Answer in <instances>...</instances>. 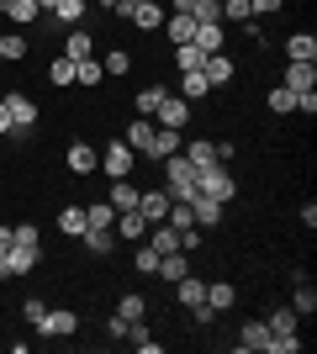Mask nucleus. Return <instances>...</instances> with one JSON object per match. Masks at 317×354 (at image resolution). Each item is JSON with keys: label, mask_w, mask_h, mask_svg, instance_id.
<instances>
[{"label": "nucleus", "mask_w": 317, "mask_h": 354, "mask_svg": "<svg viewBox=\"0 0 317 354\" xmlns=\"http://www.w3.org/2000/svg\"><path fill=\"white\" fill-rule=\"evenodd\" d=\"M206 301L217 312H227L233 301H238V286H233V281H206Z\"/></svg>", "instance_id": "obj_28"}, {"label": "nucleus", "mask_w": 317, "mask_h": 354, "mask_svg": "<svg viewBox=\"0 0 317 354\" xmlns=\"http://www.w3.org/2000/svg\"><path fill=\"white\" fill-rule=\"evenodd\" d=\"M153 275L175 286L180 275H191V254H185V249H175V254H159V270H153Z\"/></svg>", "instance_id": "obj_17"}, {"label": "nucleus", "mask_w": 317, "mask_h": 354, "mask_svg": "<svg viewBox=\"0 0 317 354\" xmlns=\"http://www.w3.org/2000/svg\"><path fill=\"white\" fill-rule=\"evenodd\" d=\"M196 191L211 196V201H233L238 196V180H233V169H222V164H211V169H196Z\"/></svg>", "instance_id": "obj_1"}, {"label": "nucleus", "mask_w": 317, "mask_h": 354, "mask_svg": "<svg viewBox=\"0 0 317 354\" xmlns=\"http://www.w3.org/2000/svg\"><path fill=\"white\" fill-rule=\"evenodd\" d=\"M133 164H137L133 148H127V143H111V148L101 153V175H106V180H127V175H133Z\"/></svg>", "instance_id": "obj_6"}, {"label": "nucleus", "mask_w": 317, "mask_h": 354, "mask_svg": "<svg viewBox=\"0 0 317 354\" xmlns=\"http://www.w3.org/2000/svg\"><path fill=\"white\" fill-rule=\"evenodd\" d=\"M201 64H206V53L196 43H175V69H201Z\"/></svg>", "instance_id": "obj_36"}, {"label": "nucleus", "mask_w": 317, "mask_h": 354, "mask_svg": "<svg viewBox=\"0 0 317 354\" xmlns=\"http://www.w3.org/2000/svg\"><path fill=\"white\" fill-rule=\"evenodd\" d=\"M169 90L164 85H143L137 90V117H153V111H159V101H164Z\"/></svg>", "instance_id": "obj_34"}, {"label": "nucleus", "mask_w": 317, "mask_h": 354, "mask_svg": "<svg viewBox=\"0 0 317 354\" xmlns=\"http://www.w3.org/2000/svg\"><path fill=\"white\" fill-rule=\"evenodd\" d=\"M101 80H106V69L95 59H79L75 64V85H101Z\"/></svg>", "instance_id": "obj_38"}, {"label": "nucleus", "mask_w": 317, "mask_h": 354, "mask_svg": "<svg viewBox=\"0 0 317 354\" xmlns=\"http://www.w3.org/2000/svg\"><path fill=\"white\" fill-rule=\"evenodd\" d=\"M127 328H133V323H122L117 312H111V317H106V339H127Z\"/></svg>", "instance_id": "obj_49"}, {"label": "nucleus", "mask_w": 317, "mask_h": 354, "mask_svg": "<svg viewBox=\"0 0 317 354\" xmlns=\"http://www.w3.org/2000/svg\"><path fill=\"white\" fill-rule=\"evenodd\" d=\"M37 333H43V339H75V333H79V312H69V307H48V312H43V323H37Z\"/></svg>", "instance_id": "obj_4"}, {"label": "nucleus", "mask_w": 317, "mask_h": 354, "mask_svg": "<svg viewBox=\"0 0 317 354\" xmlns=\"http://www.w3.org/2000/svg\"><path fill=\"white\" fill-rule=\"evenodd\" d=\"M85 11H90V0H59V6H53V21H64V27H79V21H85Z\"/></svg>", "instance_id": "obj_26"}, {"label": "nucleus", "mask_w": 317, "mask_h": 354, "mask_svg": "<svg viewBox=\"0 0 317 354\" xmlns=\"http://www.w3.org/2000/svg\"><path fill=\"white\" fill-rule=\"evenodd\" d=\"M0 133H11V122H6V95H0Z\"/></svg>", "instance_id": "obj_54"}, {"label": "nucleus", "mask_w": 317, "mask_h": 354, "mask_svg": "<svg viewBox=\"0 0 317 354\" xmlns=\"http://www.w3.org/2000/svg\"><path fill=\"white\" fill-rule=\"evenodd\" d=\"M191 212H196V227L211 233V227H222V201H211V196H191Z\"/></svg>", "instance_id": "obj_13"}, {"label": "nucleus", "mask_w": 317, "mask_h": 354, "mask_svg": "<svg viewBox=\"0 0 317 354\" xmlns=\"http://www.w3.org/2000/svg\"><path fill=\"white\" fill-rule=\"evenodd\" d=\"M6 16H11V27H32L37 21V0H6Z\"/></svg>", "instance_id": "obj_29"}, {"label": "nucleus", "mask_w": 317, "mask_h": 354, "mask_svg": "<svg viewBox=\"0 0 317 354\" xmlns=\"http://www.w3.org/2000/svg\"><path fill=\"white\" fill-rule=\"evenodd\" d=\"M43 312H48V301H43V296H27V301H21V317H27L32 328L43 323Z\"/></svg>", "instance_id": "obj_45"}, {"label": "nucleus", "mask_w": 317, "mask_h": 354, "mask_svg": "<svg viewBox=\"0 0 317 354\" xmlns=\"http://www.w3.org/2000/svg\"><path fill=\"white\" fill-rule=\"evenodd\" d=\"M133 265H137V275H153V270H159V254H153V243H148V238H143V243H137V254H133Z\"/></svg>", "instance_id": "obj_41"}, {"label": "nucleus", "mask_w": 317, "mask_h": 354, "mask_svg": "<svg viewBox=\"0 0 317 354\" xmlns=\"http://www.w3.org/2000/svg\"><path fill=\"white\" fill-rule=\"evenodd\" d=\"M191 16L196 21H222V0H191Z\"/></svg>", "instance_id": "obj_43"}, {"label": "nucleus", "mask_w": 317, "mask_h": 354, "mask_svg": "<svg viewBox=\"0 0 317 354\" xmlns=\"http://www.w3.org/2000/svg\"><path fill=\"white\" fill-rule=\"evenodd\" d=\"M153 127H159L153 117H137L133 127H127V138H122V143L133 148V153H143V148H148V138H153Z\"/></svg>", "instance_id": "obj_27"}, {"label": "nucleus", "mask_w": 317, "mask_h": 354, "mask_svg": "<svg viewBox=\"0 0 317 354\" xmlns=\"http://www.w3.org/2000/svg\"><path fill=\"white\" fill-rule=\"evenodd\" d=\"M175 301L191 312L196 301H206V281H201V275H180V281H175Z\"/></svg>", "instance_id": "obj_20"}, {"label": "nucleus", "mask_w": 317, "mask_h": 354, "mask_svg": "<svg viewBox=\"0 0 317 354\" xmlns=\"http://www.w3.org/2000/svg\"><path fill=\"white\" fill-rule=\"evenodd\" d=\"M233 349H243V354H270V328H265V317H249V323L238 328Z\"/></svg>", "instance_id": "obj_7"}, {"label": "nucleus", "mask_w": 317, "mask_h": 354, "mask_svg": "<svg viewBox=\"0 0 317 354\" xmlns=\"http://www.w3.org/2000/svg\"><path fill=\"white\" fill-rule=\"evenodd\" d=\"M59 233L64 238H79V233H85V207H64L59 212Z\"/></svg>", "instance_id": "obj_33"}, {"label": "nucleus", "mask_w": 317, "mask_h": 354, "mask_svg": "<svg viewBox=\"0 0 317 354\" xmlns=\"http://www.w3.org/2000/svg\"><path fill=\"white\" fill-rule=\"evenodd\" d=\"M111 207H117V212H133V207H137V185H133V175H127V180H111Z\"/></svg>", "instance_id": "obj_30"}, {"label": "nucleus", "mask_w": 317, "mask_h": 354, "mask_svg": "<svg viewBox=\"0 0 317 354\" xmlns=\"http://www.w3.org/2000/svg\"><path fill=\"white\" fill-rule=\"evenodd\" d=\"M280 6H286V0H249V11H254V16H275Z\"/></svg>", "instance_id": "obj_50"}, {"label": "nucleus", "mask_w": 317, "mask_h": 354, "mask_svg": "<svg viewBox=\"0 0 317 354\" xmlns=\"http://www.w3.org/2000/svg\"><path fill=\"white\" fill-rule=\"evenodd\" d=\"M164 0H133V11H127V21H133L137 32H164Z\"/></svg>", "instance_id": "obj_5"}, {"label": "nucleus", "mask_w": 317, "mask_h": 354, "mask_svg": "<svg viewBox=\"0 0 317 354\" xmlns=\"http://www.w3.org/2000/svg\"><path fill=\"white\" fill-rule=\"evenodd\" d=\"M164 37H169V43H191V37H196V16L169 11V16H164Z\"/></svg>", "instance_id": "obj_24"}, {"label": "nucleus", "mask_w": 317, "mask_h": 354, "mask_svg": "<svg viewBox=\"0 0 317 354\" xmlns=\"http://www.w3.org/2000/svg\"><path fill=\"white\" fill-rule=\"evenodd\" d=\"M0 249H11V227L6 222H0Z\"/></svg>", "instance_id": "obj_53"}, {"label": "nucleus", "mask_w": 317, "mask_h": 354, "mask_svg": "<svg viewBox=\"0 0 317 354\" xmlns=\"http://www.w3.org/2000/svg\"><path fill=\"white\" fill-rule=\"evenodd\" d=\"M11 243H27V249H43V233H37V222H16V227H11Z\"/></svg>", "instance_id": "obj_40"}, {"label": "nucleus", "mask_w": 317, "mask_h": 354, "mask_svg": "<svg viewBox=\"0 0 317 354\" xmlns=\"http://www.w3.org/2000/svg\"><path fill=\"white\" fill-rule=\"evenodd\" d=\"M64 164H69V175L90 180L95 169H101V153H95V143H69V153H64Z\"/></svg>", "instance_id": "obj_8"}, {"label": "nucleus", "mask_w": 317, "mask_h": 354, "mask_svg": "<svg viewBox=\"0 0 317 354\" xmlns=\"http://www.w3.org/2000/svg\"><path fill=\"white\" fill-rule=\"evenodd\" d=\"M153 122L180 133L185 122H191V101H185V95H164V101H159V111H153Z\"/></svg>", "instance_id": "obj_9"}, {"label": "nucleus", "mask_w": 317, "mask_h": 354, "mask_svg": "<svg viewBox=\"0 0 317 354\" xmlns=\"http://www.w3.org/2000/svg\"><path fill=\"white\" fill-rule=\"evenodd\" d=\"M270 354H302V333H291V339H270Z\"/></svg>", "instance_id": "obj_47"}, {"label": "nucleus", "mask_w": 317, "mask_h": 354, "mask_svg": "<svg viewBox=\"0 0 317 354\" xmlns=\"http://www.w3.org/2000/svg\"><path fill=\"white\" fill-rule=\"evenodd\" d=\"M249 0H222V21H249Z\"/></svg>", "instance_id": "obj_46"}, {"label": "nucleus", "mask_w": 317, "mask_h": 354, "mask_svg": "<svg viewBox=\"0 0 317 354\" xmlns=\"http://www.w3.org/2000/svg\"><path fill=\"white\" fill-rule=\"evenodd\" d=\"M265 328H270V339H291V333H302V317L291 307H275L270 317H265Z\"/></svg>", "instance_id": "obj_19"}, {"label": "nucleus", "mask_w": 317, "mask_h": 354, "mask_svg": "<svg viewBox=\"0 0 317 354\" xmlns=\"http://www.w3.org/2000/svg\"><path fill=\"white\" fill-rule=\"evenodd\" d=\"M43 259V249H27V243H11V249H0V281H16V275H32Z\"/></svg>", "instance_id": "obj_3"}, {"label": "nucleus", "mask_w": 317, "mask_h": 354, "mask_svg": "<svg viewBox=\"0 0 317 354\" xmlns=\"http://www.w3.org/2000/svg\"><path fill=\"white\" fill-rule=\"evenodd\" d=\"M296 111H307V117H312V111H317V90H302V95H296Z\"/></svg>", "instance_id": "obj_51"}, {"label": "nucleus", "mask_w": 317, "mask_h": 354, "mask_svg": "<svg viewBox=\"0 0 317 354\" xmlns=\"http://www.w3.org/2000/svg\"><path fill=\"white\" fill-rule=\"evenodd\" d=\"M101 69L111 74V80H122V74L133 69V59H127V53H122V48H111V53H106V59H101Z\"/></svg>", "instance_id": "obj_42"}, {"label": "nucleus", "mask_w": 317, "mask_h": 354, "mask_svg": "<svg viewBox=\"0 0 317 354\" xmlns=\"http://www.w3.org/2000/svg\"><path fill=\"white\" fill-rule=\"evenodd\" d=\"M270 111H275V117H291V111H296V90L270 85Z\"/></svg>", "instance_id": "obj_35"}, {"label": "nucleus", "mask_w": 317, "mask_h": 354, "mask_svg": "<svg viewBox=\"0 0 317 354\" xmlns=\"http://www.w3.org/2000/svg\"><path fill=\"white\" fill-rule=\"evenodd\" d=\"M238 159V143H217V164H233Z\"/></svg>", "instance_id": "obj_52"}, {"label": "nucleus", "mask_w": 317, "mask_h": 354, "mask_svg": "<svg viewBox=\"0 0 317 354\" xmlns=\"http://www.w3.org/2000/svg\"><path fill=\"white\" fill-rule=\"evenodd\" d=\"M291 312L296 317H312L317 312V286L312 281H291Z\"/></svg>", "instance_id": "obj_21"}, {"label": "nucleus", "mask_w": 317, "mask_h": 354, "mask_svg": "<svg viewBox=\"0 0 317 354\" xmlns=\"http://www.w3.org/2000/svg\"><path fill=\"white\" fill-rule=\"evenodd\" d=\"M48 85H75V59H53L48 64Z\"/></svg>", "instance_id": "obj_39"}, {"label": "nucleus", "mask_w": 317, "mask_h": 354, "mask_svg": "<svg viewBox=\"0 0 317 354\" xmlns=\"http://www.w3.org/2000/svg\"><path fill=\"white\" fill-rule=\"evenodd\" d=\"M117 317H122V323H143V317H148V301H143V296H122V301H117Z\"/></svg>", "instance_id": "obj_32"}, {"label": "nucleus", "mask_w": 317, "mask_h": 354, "mask_svg": "<svg viewBox=\"0 0 317 354\" xmlns=\"http://www.w3.org/2000/svg\"><path fill=\"white\" fill-rule=\"evenodd\" d=\"M217 317H222V312L211 307V301H196V307H191V323H196V328H211Z\"/></svg>", "instance_id": "obj_44"}, {"label": "nucleus", "mask_w": 317, "mask_h": 354, "mask_svg": "<svg viewBox=\"0 0 317 354\" xmlns=\"http://www.w3.org/2000/svg\"><path fill=\"white\" fill-rule=\"evenodd\" d=\"M286 64H317V37L312 32H291L286 37Z\"/></svg>", "instance_id": "obj_15"}, {"label": "nucleus", "mask_w": 317, "mask_h": 354, "mask_svg": "<svg viewBox=\"0 0 317 354\" xmlns=\"http://www.w3.org/2000/svg\"><path fill=\"white\" fill-rule=\"evenodd\" d=\"M191 43L201 48V53H222V43H227V21H196V37Z\"/></svg>", "instance_id": "obj_12"}, {"label": "nucleus", "mask_w": 317, "mask_h": 354, "mask_svg": "<svg viewBox=\"0 0 317 354\" xmlns=\"http://www.w3.org/2000/svg\"><path fill=\"white\" fill-rule=\"evenodd\" d=\"M286 90H317V64H286V80H280Z\"/></svg>", "instance_id": "obj_22"}, {"label": "nucleus", "mask_w": 317, "mask_h": 354, "mask_svg": "<svg viewBox=\"0 0 317 354\" xmlns=\"http://www.w3.org/2000/svg\"><path fill=\"white\" fill-rule=\"evenodd\" d=\"M64 59H95V37L85 27H69V37H64Z\"/></svg>", "instance_id": "obj_18"}, {"label": "nucleus", "mask_w": 317, "mask_h": 354, "mask_svg": "<svg viewBox=\"0 0 317 354\" xmlns=\"http://www.w3.org/2000/svg\"><path fill=\"white\" fill-rule=\"evenodd\" d=\"M0 64H6V59H0Z\"/></svg>", "instance_id": "obj_55"}, {"label": "nucleus", "mask_w": 317, "mask_h": 354, "mask_svg": "<svg viewBox=\"0 0 317 354\" xmlns=\"http://www.w3.org/2000/svg\"><path fill=\"white\" fill-rule=\"evenodd\" d=\"M185 159L196 164V169H211V164H217V143H211V138H191V143L180 148Z\"/></svg>", "instance_id": "obj_25"}, {"label": "nucleus", "mask_w": 317, "mask_h": 354, "mask_svg": "<svg viewBox=\"0 0 317 354\" xmlns=\"http://www.w3.org/2000/svg\"><path fill=\"white\" fill-rule=\"evenodd\" d=\"M206 74H201V69H180V95H185V101H201V95H206Z\"/></svg>", "instance_id": "obj_31"}, {"label": "nucleus", "mask_w": 317, "mask_h": 354, "mask_svg": "<svg viewBox=\"0 0 317 354\" xmlns=\"http://www.w3.org/2000/svg\"><path fill=\"white\" fill-rule=\"evenodd\" d=\"M137 212L148 217V227H153V222H164L169 217V191H164V185H159V191H137Z\"/></svg>", "instance_id": "obj_14"}, {"label": "nucleus", "mask_w": 317, "mask_h": 354, "mask_svg": "<svg viewBox=\"0 0 317 354\" xmlns=\"http://www.w3.org/2000/svg\"><path fill=\"white\" fill-rule=\"evenodd\" d=\"M111 233L117 238H127V243H143V238H148V217H143V212H117V222H111Z\"/></svg>", "instance_id": "obj_10"}, {"label": "nucleus", "mask_w": 317, "mask_h": 354, "mask_svg": "<svg viewBox=\"0 0 317 354\" xmlns=\"http://www.w3.org/2000/svg\"><path fill=\"white\" fill-rule=\"evenodd\" d=\"M117 222V207L111 201H95V207H85V227H111Z\"/></svg>", "instance_id": "obj_37"}, {"label": "nucleus", "mask_w": 317, "mask_h": 354, "mask_svg": "<svg viewBox=\"0 0 317 354\" xmlns=\"http://www.w3.org/2000/svg\"><path fill=\"white\" fill-rule=\"evenodd\" d=\"M238 27H243L249 43H265V16H249V21H238Z\"/></svg>", "instance_id": "obj_48"}, {"label": "nucleus", "mask_w": 317, "mask_h": 354, "mask_svg": "<svg viewBox=\"0 0 317 354\" xmlns=\"http://www.w3.org/2000/svg\"><path fill=\"white\" fill-rule=\"evenodd\" d=\"M169 153H180V133L175 127H153V138H148V148H143V159H169Z\"/></svg>", "instance_id": "obj_11"}, {"label": "nucleus", "mask_w": 317, "mask_h": 354, "mask_svg": "<svg viewBox=\"0 0 317 354\" xmlns=\"http://www.w3.org/2000/svg\"><path fill=\"white\" fill-rule=\"evenodd\" d=\"M6 122H11V138H27L37 127V101H32L27 90H11L6 95Z\"/></svg>", "instance_id": "obj_2"}, {"label": "nucleus", "mask_w": 317, "mask_h": 354, "mask_svg": "<svg viewBox=\"0 0 317 354\" xmlns=\"http://www.w3.org/2000/svg\"><path fill=\"white\" fill-rule=\"evenodd\" d=\"M27 48H32V37L21 27H11V32H0V59L6 64H16V59H27Z\"/></svg>", "instance_id": "obj_23"}, {"label": "nucleus", "mask_w": 317, "mask_h": 354, "mask_svg": "<svg viewBox=\"0 0 317 354\" xmlns=\"http://www.w3.org/2000/svg\"><path fill=\"white\" fill-rule=\"evenodd\" d=\"M201 74H206V85L217 90V85H227V80L238 74V64L227 59V53H206V64H201Z\"/></svg>", "instance_id": "obj_16"}]
</instances>
